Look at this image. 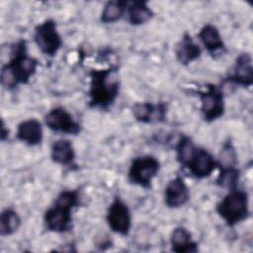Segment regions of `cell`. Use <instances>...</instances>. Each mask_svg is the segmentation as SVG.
Segmentation results:
<instances>
[{"mask_svg": "<svg viewBox=\"0 0 253 253\" xmlns=\"http://www.w3.org/2000/svg\"><path fill=\"white\" fill-rule=\"evenodd\" d=\"M38 65L39 61L28 53L26 41H18L12 46L10 60L1 68V85L6 90H14L20 84H27L36 74Z\"/></svg>", "mask_w": 253, "mask_h": 253, "instance_id": "obj_1", "label": "cell"}, {"mask_svg": "<svg viewBox=\"0 0 253 253\" xmlns=\"http://www.w3.org/2000/svg\"><path fill=\"white\" fill-rule=\"evenodd\" d=\"M120 92V80L115 66L104 69H94L90 72L88 91L89 106L106 110L111 107Z\"/></svg>", "mask_w": 253, "mask_h": 253, "instance_id": "obj_2", "label": "cell"}, {"mask_svg": "<svg viewBox=\"0 0 253 253\" xmlns=\"http://www.w3.org/2000/svg\"><path fill=\"white\" fill-rule=\"evenodd\" d=\"M80 195L77 190H63L56 197L43 216L45 228L50 232L64 233L71 229L72 211L79 206Z\"/></svg>", "mask_w": 253, "mask_h": 253, "instance_id": "obj_3", "label": "cell"}, {"mask_svg": "<svg viewBox=\"0 0 253 253\" xmlns=\"http://www.w3.org/2000/svg\"><path fill=\"white\" fill-rule=\"evenodd\" d=\"M216 211L229 227H233L244 221L250 214L247 193L238 188L229 190L224 198L216 205Z\"/></svg>", "mask_w": 253, "mask_h": 253, "instance_id": "obj_4", "label": "cell"}, {"mask_svg": "<svg viewBox=\"0 0 253 253\" xmlns=\"http://www.w3.org/2000/svg\"><path fill=\"white\" fill-rule=\"evenodd\" d=\"M160 169V162L152 155L135 157L128 169V181L143 189H150L153 179Z\"/></svg>", "mask_w": 253, "mask_h": 253, "instance_id": "obj_5", "label": "cell"}, {"mask_svg": "<svg viewBox=\"0 0 253 253\" xmlns=\"http://www.w3.org/2000/svg\"><path fill=\"white\" fill-rule=\"evenodd\" d=\"M33 38L39 50L46 56H55L62 46V39L56 23L51 19L39 24L34 30Z\"/></svg>", "mask_w": 253, "mask_h": 253, "instance_id": "obj_6", "label": "cell"}, {"mask_svg": "<svg viewBox=\"0 0 253 253\" xmlns=\"http://www.w3.org/2000/svg\"><path fill=\"white\" fill-rule=\"evenodd\" d=\"M199 99L201 114L206 122L211 123L223 116L225 106L221 88L214 84H208L203 91L199 92Z\"/></svg>", "mask_w": 253, "mask_h": 253, "instance_id": "obj_7", "label": "cell"}, {"mask_svg": "<svg viewBox=\"0 0 253 253\" xmlns=\"http://www.w3.org/2000/svg\"><path fill=\"white\" fill-rule=\"evenodd\" d=\"M106 220L113 232L123 236H126L129 233L132 224L131 212L127 205L120 197H116L110 204Z\"/></svg>", "mask_w": 253, "mask_h": 253, "instance_id": "obj_8", "label": "cell"}, {"mask_svg": "<svg viewBox=\"0 0 253 253\" xmlns=\"http://www.w3.org/2000/svg\"><path fill=\"white\" fill-rule=\"evenodd\" d=\"M46 126L56 133L77 135L81 126L80 124L73 118V116L62 107H55L51 109L44 118Z\"/></svg>", "mask_w": 253, "mask_h": 253, "instance_id": "obj_9", "label": "cell"}, {"mask_svg": "<svg viewBox=\"0 0 253 253\" xmlns=\"http://www.w3.org/2000/svg\"><path fill=\"white\" fill-rule=\"evenodd\" d=\"M217 166V161L208 150L197 147L195 154L187 164L186 168L190 174L199 180L210 177Z\"/></svg>", "mask_w": 253, "mask_h": 253, "instance_id": "obj_10", "label": "cell"}, {"mask_svg": "<svg viewBox=\"0 0 253 253\" xmlns=\"http://www.w3.org/2000/svg\"><path fill=\"white\" fill-rule=\"evenodd\" d=\"M226 81L244 88L252 86L253 66L252 57L249 53L244 52L236 57L232 71L226 78Z\"/></svg>", "mask_w": 253, "mask_h": 253, "instance_id": "obj_11", "label": "cell"}, {"mask_svg": "<svg viewBox=\"0 0 253 253\" xmlns=\"http://www.w3.org/2000/svg\"><path fill=\"white\" fill-rule=\"evenodd\" d=\"M190 200V190L184 179L177 176L170 180L164 189V203L170 209H178Z\"/></svg>", "mask_w": 253, "mask_h": 253, "instance_id": "obj_12", "label": "cell"}, {"mask_svg": "<svg viewBox=\"0 0 253 253\" xmlns=\"http://www.w3.org/2000/svg\"><path fill=\"white\" fill-rule=\"evenodd\" d=\"M131 112L134 119L139 123H160L165 120L167 106L163 102L156 104L151 102H139L132 106Z\"/></svg>", "mask_w": 253, "mask_h": 253, "instance_id": "obj_13", "label": "cell"}, {"mask_svg": "<svg viewBox=\"0 0 253 253\" xmlns=\"http://www.w3.org/2000/svg\"><path fill=\"white\" fill-rule=\"evenodd\" d=\"M197 36L202 45L211 56L216 55L225 50V45L222 37L215 26L211 24L204 25L200 29Z\"/></svg>", "mask_w": 253, "mask_h": 253, "instance_id": "obj_14", "label": "cell"}, {"mask_svg": "<svg viewBox=\"0 0 253 253\" xmlns=\"http://www.w3.org/2000/svg\"><path fill=\"white\" fill-rule=\"evenodd\" d=\"M16 136L18 140L29 146L41 144L43 138V130L41 122L37 119H28L21 122L17 126Z\"/></svg>", "mask_w": 253, "mask_h": 253, "instance_id": "obj_15", "label": "cell"}, {"mask_svg": "<svg viewBox=\"0 0 253 253\" xmlns=\"http://www.w3.org/2000/svg\"><path fill=\"white\" fill-rule=\"evenodd\" d=\"M201 54V46L193 40V38L188 33H185L175 48V55L177 60L182 65L187 66L200 58Z\"/></svg>", "mask_w": 253, "mask_h": 253, "instance_id": "obj_16", "label": "cell"}, {"mask_svg": "<svg viewBox=\"0 0 253 253\" xmlns=\"http://www.w3.org/2000/svg\"><path fill=\"white\" fill-rule=\"evenodd\" d=\"M51 160L61 166L72 168L75 164V150L68 139L55 140L50 149Z\"/></svg>", "mask_w": 253, "mask_h": 253, "instance_id": "obj_17", "label": "cell"}, {"mask_svg": "<svg viewBox=\"0 0 253 253\" xmlns=\"http://www.w3.org/2000/svg\"><path fill=\"white\" fill-rule=\"evenodd\" d=\"M172 250L178 253H190L198 251V244L192 239L191 232L183 227H176L171 234L170 238Z\"/></svg>", "mask_w": 253, "mask_h": 253, "instance_id": "obj_18", "label": "cell"}, {"mask_svg": "<svg viewBox=\"0 0 253 253\" xmlns=\"http://www.w3.org/2000/svg\"><path fill=\"white\" fill-rule=\"evenodd\" d=\"M126 16L130 25L140 26L152 19L153 11L145 1L128 2L126 8Z\"/></svg>", "mask_w": 253, "mask_h": 253, "instance_id": "obj_19", "label": "cell"}, {"mask_svg": "<svg viewBox=\"0 0 253 253\" xmlns=\"http://www.w3.org/2000/svg\"><path fill=\"white\" fill-rule=\"evenodd\" d=\"M127 5L128 2L124 0L107 2L101 13V22L104 24L116 23L126 13Z\"/></svg>", "mask_w": 253, "mask_h": 253, "instance_id": "obj_20", "label": "cell"}, {"mask_svg": "<svg viewBox=\"0 0 253 253\" xmlns=\"http://www.w3.org/2000/svg\"><path fill=\"white\" fill-rule=\"evenodd\" d=\"M21 226V217L18 212L11 208H7L1 212L0 216V234L9 236L15 233Z\"/></svg>", "mask_w": 253, "mask_h": 253, "instance_id": "obj_21", "label": "cell"}, {"mask_svg": "<svg viewBox=\"0 0 253 253\" xmlns=\"http://www.w3.org/2000/svg\"><path fill=\"white\" fill-rule=\"evenodd\" d=\"M197 147L198 146L195 145L192 139L186 135H182L178 139L175 148H176L177 160L181 164V166L186 168L187 164L195 154Z\"/></svg>", "mask_w": 253, "mask_h": 253, "instance_id": "obj_22", "label": "cell"}, {"mask_svg": "<svg viewBox=\"0 0 253 253\" xmlns=\"http://www.w3.org/2000/svg\"><path fill=\"white\" fill-rule=\"evenodd\" d=\"M219 169L220 171L216 179V184L228 191L236 189L240 178V172L237 167H224Z\"/></svg>", "mask_w": 253, "mask_h": 253, "instance_id": "obj_23", "label": "cell"}, {"mask_svg": "<svg viewBox=\"0 0 253 253\" xmlns=\"http://www.w3.org/2000/svg\"><path fill=\"white\" fill-rule=\"evenodd\" d=\"M217 166L219 168L224 167H235L237 165V154L236 150L230 140L224 142L219 152Z\"/></svg>", "mask_w": 253, "mask_h": 253, "instance_id": "obj_24", "label": "cell"}, {"mask_svg": "<svg viewBox=\"0 0 253 253\" xmlns=\"http://www.w3.org/2000/svg\"><path fill=\"white\" fill-rule=\"evenodd\" d=\"M1 140L5 141L8 137H9V129L8 127H6L5 122L2 120V124H1V134H0Z\"/></svg>", "mask_w": 253, "mask_h": 253, "instance_id": "obj_25", "label": "cell"}]
</instances>
